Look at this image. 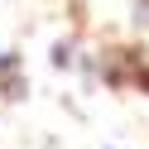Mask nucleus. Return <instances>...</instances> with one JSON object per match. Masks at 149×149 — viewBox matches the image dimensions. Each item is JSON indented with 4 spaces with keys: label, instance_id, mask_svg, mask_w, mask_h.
<instances>
[{
    "label": "nucleus",
    "instance_id": "obj_1",
    "mask_svg": "<svg viewBox=\"0 0 149 149\" xmlns=\"http://www.w3.org/2000/svg\"><path fill=\"white\" fill-rule=\"evenodd\" d=\"M0 87L19 91V87H15V58H0Z\"/></svg>",
    "mask_w": 149,
    "mask_h": 149
}]
</instances>
